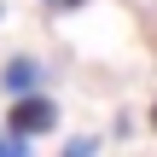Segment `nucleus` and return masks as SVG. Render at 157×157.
I'll return each instance as SVG.
<instances>
[{"mask_svg": "<svg viewBox=\"0 0 157 157\" xmlns=\"http://www.w3.org/2000/svg\"><path fill=\"white\" fill-rule=\"evenodd\" d=\"M52 128H58V105H52L47 93L12 99V111H6V134H12V140H35V134H52Z\"/></svg>", "mask_w": 157, "mask_h": 157, "instance_id": "1", "label": "nucleus"}, {"mask_svg": "<svg viewBox=\"0 0 157 157\" xmlns=\"http://www.w3.org/2000/svg\"><path fill=\"white\" fill-rule=\"evenodd\" d=\"M35 82H41V64H35V58H12V64L0 70V87H6L12 99H23V93H35Z\"/></svg>", "mask_w": 157, "mask_h": 157, "instance_id": "2", "label": "nucleus"}, {"mask_svg": "<svg viewBox=\"0 0 157 157\" xmlns=\"http://www.w3.org/2000/svg\"><path fill=\"white\" fill-rule=\"evenodd\" d=\"M99 151V140L93 134H76V140H64V157H93Z\"/></svg>", "mask_w": 157, "mask_h": 157, "instance_id": "3", "label": "nucleus"}, {"mask_svg": "<svg viewBox=\"0 0 157 157\" xmlns=\"http://www.w3.org/2000/svg\"><path fill=\"white\" fill-rule=\"evenodd\" d=\"M0 157H29V140H0Z\"/></svg>", "mask_w": 157, "mask_h": 157, "instance_id": "4", "label": "nucleus"}, {"mask_svg": "<svg viewBox=\"0 0 157 157\" xmlns=\"http://www.w3.org/2000/svg\"><path fill=\"white\" fill-rule=\"evenodd\" d=\"M151 128H157V105H151Z\"/></svg>", "mask_w": 157, "mask_h": 157, "instance_id": "5", "label": "nucleus"}]
</instances>
